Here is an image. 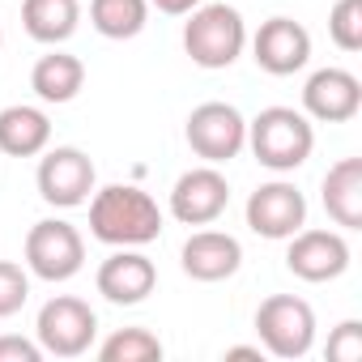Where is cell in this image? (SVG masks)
<instances>
[{
  "mask_svg": "<svg viewBox=\"0 0 362 362\" xmlns=\"http://www.w3.org/2000/svg\"><path fill=\"white\" fill-rule=\"evenodd\" d=\"M90 205V235L107 247H145L162 235V209L149 192L132 184L94 188Z\"/></svg>",
  "mask_w": 362,
  "mask_h": 362,
  "instance_id": "obj_1",
  "label": "cell"
},
{
  "mask_svg": "<svg viewBox=\"0 0 362 362\" xmlns=\"http://www.w3.org/2000/svg\"><path fill=\"white\" fill-rule=\"evenodd\" d=\"M247 149L256 153V162L264 170L290 175V170H298L311 158L315 128L294 107H264L256 119H247Z\"/></svg>",
  "mask_w": 362,
  "mask_h": 362,
  "instance_id": "obj_2",
  "label": "cell"
},
{
  "mask_svg": "<svg viewBox=\"0 0 362 362\" xmlns=\"http://www.w3.org/2000/svg\"><path fill=\"white\" fill-rule=\"evenodd\" d=\"M184 52L201 69H230L247 47V22L235 5H201L184 13Z\"/></svg>",
  "mask_w": 362,
  "mask_h": 362,
  "instance_id": "obj_3",
  "label": "cell"
},
{
  "mask_svg": "<svg viewBox=\"0 0 362 362\" xmlns=\"http://www.w3.org/2000/svg\"><path fill=\"white\" fill-rule=\"evenodd\" d=\"M98 337V315L86 298H73V294H56L39 307V320H35V341L43 354L52 358H81L90 354Z\"/></svg>",
  "mask_w": 362,
  "mask_h": 362,
  "instance_id": "obj_4",
  "label": "cell"
},
{
  "mask_svg": "<svg viewBox=\"0 0 362 362\" xmlns=\"http://www.w3.org/2000/svg\"><path fill=\"white\" fill-rule=\"evenodd\" d=\"M260 349L273 358H303L315 345V311L298 294H273L256 307Z\"/></svg>",
  "mask_w": 362,
  "mask_h": 362,
  "instance_id": "obj_5",
  "label": "cell"
},
{
  "mask_svg": "<svg viewBox=\"0 0 362 362\" xmlns=\"http://www.w3.org/2000/svg\"><path fill=\"white\" fill-rule=\"evenodd\" d=\"M86 264V239L73 222L64 218H43L26 235V269L39 281H69Z\"/></svg>",
  "mask_w": 362,
  "mask_h": 362,
  "instance_id": "obj_6",
  "label": "cell"
},
{
  "mask_svg": "<svg viewBox=\"0 0 362 362\" xmlns=\"http://www.w3.org/2000/svg\"><path fill=\"white\" fill-rule=\"evenodd\" d=\"M35 184H39V197H43L52 209H77V205H86V201L94 197L98 170H94V162H90L86 149H77V145H56V149H43Z\"/></svg>",
  "mask_w": 362,
  "mask_h": 362,
  "instance_id": "obj_7",
  "label": "cell"
},
{
  "mask_svg": "<svg viewBox=\"0 0 362 362\" xmlns=\"http://www.w3.org/2000/svg\"><path fill=\"white\" fill-rule=\"evenodd\" d=\"M184 136L201 162L222 166L247 149V119L230 103H201V107H192Z\"/></svg>",
  "mask_w": 362,
  "mask_h": 362,
  "instance_id": "obj_8",
  "label": "cell"
},
{
  "mask_svg": "<svg viewBox=\"0 0 362 362\" xmlns=\"http://www.w3.org/2000/svg\"><path fill=\"white\" fill-rule=\"evenodd\" d=\"M230 205V184L218 166H192L170 188V218L184 226H214Z\"/></svg>",
  "mask_w": 362,
  "mask_h": 362,
  "instance_id": "obj_9",
  "label": "cell"
},
{
  "mask_svg": "<svg viewBox=\"0 0 362 362\" xmlns=\"http://www.w3.org/2000/svg\"><path fill=\"white\" fill-rule=\"evenodd\" d=\"M247 226L252 235L260 239H290L294 230L307 226V197L290 184V179H269V184H260L252 197H247Z\"/></svg>",
  "mask_w": 362,
  "mask_h": 362,
  "instance_id": "obj_10",
  "label": "cell"
},
{
  "mask_svg": "<svg viewBox=\"0 0 362 362\" xmlns=\"http://www.w3.org/2000/svg\"><path fill=\"white\" fill-rule=\"evenodd\" d=\"M286 269L298 281H337L349 269V243L341 230H294L286 247Z\"/></svg>",
  "mask_w": 362,
  "mask_h": 362,
  "instance_id": "obj_11",
  "label": "cell"
},
{
  "mask_svg": "<svg viewBox=\"0 0 362 362\" xmlns=\"http://www.w3.org/2000/svg\"><path fill=\"white\" fill-rule=\"evenodd\" d=\"M252 60L269 77H290V73L307 69V60H311V35H307V26L294 22V18H269V22H260V30L252 35Z\"/></svg>",
  "mask_w": 362,
  "mask_h": 362,
  "instance_id": "obj_12",
  "label": "cell"
},
{
  "mask_svg": "<svg viewBox=\"0 0 362 362\" xmlns=\"http://www.w3.org/2000/svg\"><path fill=\"white\" fill-rule=\"evenodd\" d=\"M98 294L115 307H136L153 294L158 286V269L153 260L141 252V247H115L103 264H98V277H94Z\"/></svg>",
  "mask_w": 362,
  "mask_h": 362,
  "instance_id": "obj_13",
  "label": "cell"
},
{
  "mask_svg": "<svg viewBox=\"0 0 362 362\" xmlns=\"http://www.w3.org/2000/svg\"><path fill=\"white\" fill-rule=\"evenodd\" d=\"M362 111V81L349 69H315L303 86V115L320 124H345Z\"/></svg>",
  "mask_w": 362,
  "mask_h": 362,
  "instance_id": "obj_14",
  "label": "cell"
},
{
  "mask_svg": "<svg viewBox=\"0 0 362 362\" xmlns=\"http://www.w3.org/2000/svg\"><path fill=\"white\" fill-rule=\"evenodd\" d=\"M239 264H243V247L226 230H197L179 252V269L192 281H226L239 273Z\"/></svg>",
  "mask_w": 362,
  "mask_h": 362,
  "instance_id": "obj_15",
  "label": "cell"
},
{
  "mask_svg": "<svg viewBox=\"0 0 362 362\" xmlns=\"http://www.w3.org/2000/svg\"><path fill=\"white\" fill-rule=\"evenodd\" d=\"M52 145V119L43 107L13 103L0 111V153L9 158H39Z\"/></svg>",
  "mask_w": 362,
  "mask_h": 362,
  "instance_id": "obj_16",
  "label": "cell"
},
{
  "mask_svg": "<svg viewBox=\"0 0 362 362\" xmlns=\"http://www.w3.org/2000/svg\"><path fill=\"white\" fill-rule=\"evenodd\" d=\"M324 209L341 230H362V158H341L328 166Z\"/></svg>",
  "mask_w": 362,
  "mask_h": 362,
  "instance_id": "obj_17",
  "label": "cell"
},
{
  "mask_svg": "<svg viewBox=\"0 0 362 362\" xmlns=\"http://www.w3.org/2000/svg\"><path fill=\"white\" fill-rule=\"evenodd\" d=\"M22 26L35 43L60 47L81 26V0H22Z\"/></svg>",
  "mask_w": 362,
  "mask_h": 362,
  "instance_id": "obj_18",
  "label": "cell"
},
{
  "mask_svg": "<svg viewBox=\"0 0 362 362\" xmlns=\"http://www.w3.org/2000/svg\"><path fill=\"white\" fill-rule=\"evenodd\" d=\"M30 90L43 98V103H73L81 90H86V64L69 52H47L39 56V64L30 69Z\"/></svg>",
  "mask_w": 362,
  "mask_h": 362,
  "instance_id": "obj_19",
  "label": "cell"
},
{
  "mask_svg": "<svg viewBox=\"0 0 362 362\" xmlns=\"http://www.w3.org/2000/svg\"><path fill=\"white\" fill-rule=\"evenodd\" d=\"M149 22V0H90V26L103 39H136Z\"/></svg>",
  "mask_w": 362,
  "mask_h": 362,
  "instance_id": "obj_20",
  "label": "cell"
},
{
  "mask_svg": "<svg viewBox=\"0 0 362 362\" xmlns=\"http://www.w3.org/2000/svg\"><path fill=\"white\" fill-rule=\"evenodd\" d=\"M103 362H153L162 358V341L149 328H119L98 345Z\"/></svg>",
  "mask_w": 362,
  "mask_h": 362,
  "instance_id": "obj_21",
  "label": "cell"
},
{
  "mask_svg": "<svg viewBox=\"0 0 362 362\" xmlns=\"http://www.w3.org/2000/svg\"><path fill=\"white\" fill-rule=\"evenodd\" d=\"M328 39L341 52H362V0H337L328 13Z\"/></svg>",
  "mask_w": 362,
  "mask_h": 362,
  "instance_id": "obj_22",
  "label": "cell"
},
{
  "mask_svg": "<svg viewBox=\"0 0 362 362\" xmlns=\"http://www.w3.org/2000/svg\"><path fill=\"white\" fill-rule=\"evenodd\" d=\"M26 298H30V269H22L18 260H0V320L18 315Z\"/></svg>",
  "mask_w": 362,
  "mask_h": 362,
  "instance_id": "obj_23",
  "label": "cell"
},
{
  "mask_svg": "<svg viewBox=\"0 0 362 362\" xmlns=\"http://www.w3.org/2000/svg\"><path fill=\"white\" fill-rule=\"evenodd\" d=\"M328 362H362V324L358 320H341L328 332Z\"/></svg>",
  "mask_w": 362,
  "mask_h": 362,
  "instance_id": "obj_24",
  "label": "cell"
},
{
  "mask_svg": "<svg viewBox=\"0 0 362 362\" xmlns=\"http://www.w3.org/2000/svg\"><path fill=\"white\" fill-rule=\"evenodd\" d=\"M43 358V349H39V341H30V337H0V362H39Z\"/></svg>",
  "mask_w": 362,
  "mask_h": 362,
  "instance_id": "obj_25",
  "label": "cell"
},
{
  "mask_svg": "<svg viewBox=\"0 0 362 362\" xmlns=\"http://www.w3.org/2000/svg\"><path fill=\"white\" fill-rule=\"evenodd\" d=\"M149 5L158 9V13H166V18H184V13H192L201 0H149Z\"/></svg>",
  "mask_w": 362,
  "mask_h": 362,
  "instance_id": "obj_26",
  "label": "cell"
},
{
  "mask_svg": "<svg viewBox=\"0 0 362 362\" xmlns=\"http://www.w3.org/2000/svg\"><path fill=\"white\" fill-rule=\"evenodd\" d=\"M226 358H264V349L260 345H230Z\"/></svg>",
  "mask_w": 362,
  "mask_h": 362,
  "instance_id": "obj_27",
  "label": "cell"
},
{
  "mask_svg": "<svg viewBox=\"0 0 362 362\" xmlns=\"http://www.w3.org/2000/svg\"><path fill=\"white\" fill-rule=\"evenodd\" d=\"M0 47H5V30H0Z\"/></svg>",
  "mask_w": 362,
  "mask_h": 362,
  "instance_id": "obj_28",
  "label": "cell"
}]
</instances>
